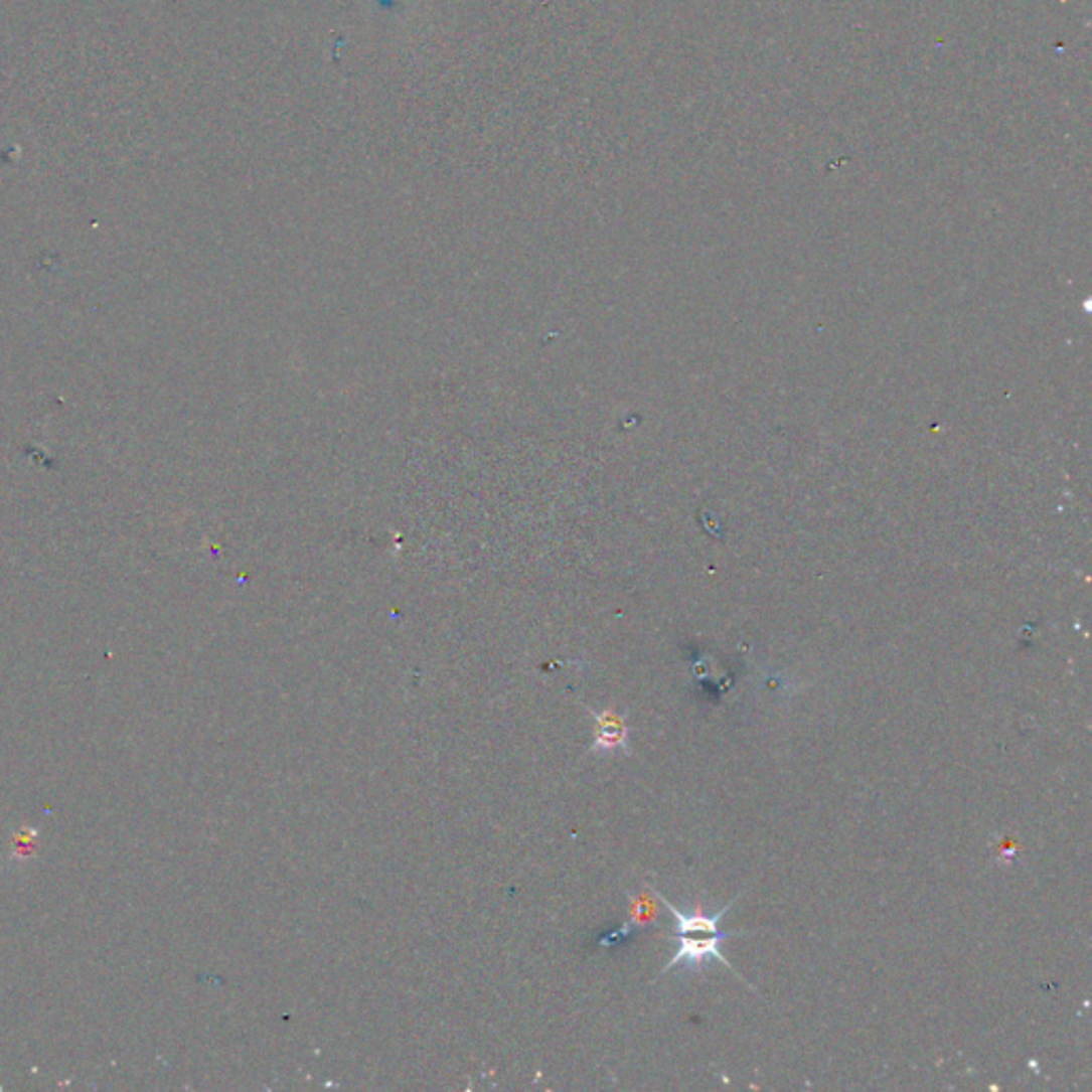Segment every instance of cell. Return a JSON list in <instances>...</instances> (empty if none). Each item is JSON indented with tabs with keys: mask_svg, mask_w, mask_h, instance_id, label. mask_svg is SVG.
Segmentation results:
<instances>
[{
	"mask_svg": "<svg viewBox=\"0 0 1092 1092\" xmlns=\"http://www.w3.org/2000/svg\"><path fill=\"white\" fill-rule=\"evenodd\" d=\"M728 937H732V933H726V930H720V933L713 935H674L678 947L676 954L664 966V973L678 964H683L685 969H697V966H705L711 960H720L732 969V964L722 954V943Z\"/></svg>",
	"mask_w": 1092,
	"mask_h": 1092,
	"instance_id": "1",
	"label": "cell"
},
{
	"mask_svg": "<svg viewBox=\"0 0 1092 1092\" xmlns=\"http://www.w3.org/2000/svg\"><path fill=\"white\" fill-rule=\"evenodd\" d=\"M596 722V741L592 745V751H602V754H615V751H625L628 754V726L625 720L615 711H592Z\"/></svg>",
	"mask_w": 1092,
	"mask_h": 1092,
	"instance_id": "2",
	"label": "cell"
},
{
	"mask_svg": "<svg viewBox=\"0 0 1092 1092\" xmlns=\"http://www.w3.org/2000/svg\"><path fill=\"white\" fill-rule=\"evenodd\" d=\"M655 913H657L655 901L649 897V894H640V897L632 899V922H630V926L634 928V926H647V924H651V920L655 918ZM630 926H625V928L621 930V933H617V935H613V937H625V935L630 933V930H628ZM613 937H611V939H613Z\"/></svg>",
	"mask_w": 1092,
	"mask_h": 1092,
	"instance_id": "3",
	"label": "cell"
}]
</instances>
